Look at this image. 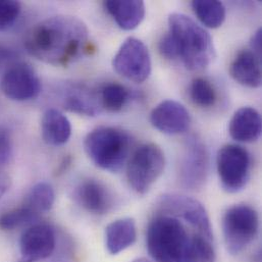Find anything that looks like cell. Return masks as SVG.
Returning a JSON list of instances; mask_svg holds the SVG:
<instances>
[{
	"label": "cell",
	"mask_w": 262,
	"mask_h": 262,
	"mask_svg": "<svg viewBox=\"0 0 262 262\" xmlns=\"http://www.w3.org/2000/svg\"><path fill=\"white\" fill-rule=\"evenodd\" d=\"M127 164L129 185L137 194L145 195L163 173L165 156L158 145L148 143L133 153Z\"/></svg>",
	"instance_id": "8992f818"
},
{
	"label": "cell",
	"mask_w": 262,
	"mask_h": 262,
	"mask_svg": "<svg viewBox=\"0 0 262 262\" xmlns=\"http://www.w3.org/2000/svg\"><path fill=\"white\" fill-rule=\"evenodd\" d=\"M216 167L224 190L229 193H237L243 190L249 181L250 154L240 145H225L217 153Z\"/></svg>",
	"instance_id": "52a82bcc"
},
{
	"label": "cell",
	"mask_w": 262,
	"mask_h": 262,
	"mask_svg": "<svg viewBox=\"0 0 262 262\" xmlns=\"http://www.w3.org/2000/svg\"><path fill=\"white\" fill-rule=\"evenodd\" d=\"M259 217L256 210L247 204L230 207L224 215L223 232L227 250L238 255L257 237Z\"/></svg>",
	"instance_id": "5b68a950"
},
{
	"label": "cell",
	"mask_w": 262,
	"mask_h": 262,
	"mask_svg": "<svg viewBox=\"0 0 262 262\" xmlns=\"http://www.w3.org/2000/svg\"><path fill=\"white\" fill-rule=\"evenodd\" d=\"M20 3L13 0H0V33L11 29L20 14Z\"/></svg>",
	"instance_id": "484cf974"
},
{
	"label": "cell",
	"mask_w": 262,
	"mask_h": 262,
	"mask_svg": "<svg viewBox=\"0 0 262 262\" xmlns=\"http://www.w3.org/2000/svg\"><path fill=\"white\" fill-rule=\"evenodd\" d=\"M168 25V33L178 45L179 57L185 67L190 71L207 68L215 57V49L209 33L184 13H171Z\"/></svg>",
	"instance_id": "3957f363"
},
{
	"label": "cell",
	"mask_w": 262,
	"mask_h": 262,
	"mask_svg": "<svg viewBox=\"0 0 262 262\" xmlns=\"http://www.w3.org/2000/svg\"><path fill=\"white\" fill-rule=\"evenodd\" d=\"M183 222L170 214L160 213L149 224L146 232L147 250L155 262H198L194 236Z\"/></svg>",
	"instance_id": "7a4b0ae2"
},
{
	"label": "cell",
	"mask_w": 262,
	"mask_h": 262,
	"mask_svg": "<svg viewBox=\"0 0 262 262\" xmlns=\"http://www.w3.org/2000/svg\"><path fill=\"white\" fill-rule=\"evenodd\" d=\"M103 5L118 26L126 31L136 29L146 13L145 3L140 0H110Z\"/></svg>",
	"instance_id": "ac0fdd59"
},
{
	"label": "cell",
	"mask_w": 262,
	"mask_h": 262,
	"mask_svg": "<svg viewBox=\"0 0 262 262\" xmlns=\"http://www.w3.org/2000/svg\"><path fill=\"white\" fill-rule=\"evenodd\" d=\"M39 214L23 205L11 209L0 215V229L3 231H13L23 227H30L39 220Z\"/></svg>",
	"instance_id": "cb8c5ba5"
},
{
	"label": "cell",
	"mask_w": 262,
	"mask_h": 262,
	"mask_svg": "<svg viewBox=\"0 0 262 262\" xmlns=\"http://www.w3.org/2000/svg\"><path fill=\"white\" fill-rule=\"evenodd\" d=\"M230 74L239 84L249 88L261 86V57L251 49H244L238 53L231 64Z\"/></svg>",
	"instance_id": "2e32d148"
},
{
	"label": "cell",
	"mask_w": 262,
	"mask_h": 262,
	"mask_svg": "<svg viewBox=\"0 0 262 262\" xmlns=\"http://www.w3.org/2000/svg\"><path fill=\"white\" fill-rule=\"evenodd\" d=\"M41 134L44 142L50 146L64 145L72 136L70 120L58 110H47L41 120Z\"/></svg>",
	"instance_id": "d6986e66"
},
{
	"label": "cell",
	"mask_w": 262,
	"mask_h": 262,
	"mask_svg": "<svg viewBox=\"0 0 262 262\" xmlns=\"http://www.w3.org/2000/svg\"><path fill=\"white\" fill-rule=\"evenodd\" d=\"M158 207L160 213L170 214L188 223L195 233L213 241L209 216L198 200L180 194H164L158 201Z\"/></svg>",
	"instance_id": "ba28073f"
},
{
	"label": "cell",
	"mask_w": 262,
	"mask_h": 262,
	"mask_svg": "<svg viewBox=\"0 0 262 262\" xmlns=\"http://www.w3.org/2000/svg\"><path fill=\"white\" fill-rule=\"evenodd\" d=\"M131 136L114 127H99L90 132L84 141V149L92 162L101 169L118 172L129 161Z\"/></svg>",
	"instance_id": "277c9868"
},
{
	"label": "cell",
	"mask_w": 262,
	"mask_h": 262,
	"mask_svg": "<svg viewBox=\"0 0 262 262\" xmlns=\"http://www.w3.org/2000/svg\"><path fill=\"white\" fill-rule=\"evenodd\" d=\"M191 6L199 20L210 29L220 28L226 19V7L216 0H194Z\"/></svg>",
	"instance_id": "44dd1931"
},
{
	"label": "cell",
	"mask_w": 262,
	"mask_h": 262,
	"mask_svg": "<svg viewBox=\"0 0 262 262\" xmlns=\"http://www.w3.org/2000/svg\"><path fill=\"white\" fill-rule=\"evenodd\" d=\"M262 30L258 29L251 38V50L259 57H261Z\"/></svg>",
	"instance_id": "f1b7e54d"
},
{
	"label": "cell",
	"mask_w": 262,
	"mask_h": 262,
	"mask_svg": "<svg viewBox=\"0 0 262 262\" xmlns=\"http://www.w3.org/2000/svg\"><path fill=\"white\" fill-rule=\"evenodd\" d=\"M12 155V140L9 131L0 126V166L4 165Z\"/></svg>",
	"instance_id": "4316f807"
},
{
	"label": "cell",
	"mask_w": 262,
	"mask_h": 262,
	"mask_svg": "<svg viewBox=\"0 0 262 262\" xmlns=\"http://www.w3.org/2000/svg\"><path fill=\"white\" fill-rule=\"evenodd\" d=\"M63 108L78 115L95 117L101 111L98 95L86 86L73 84L66 88L62 95Z\"/></svg>",
	"instance_id": "9a60e30c"
},
{
	"label": "cell",
	"mask_w": 262,
	"mask_h": 262,
	"mask_svg": "<svg viewBox=\"0 0 262 262\" xmlns=\"http://www.w3.org/2000/svg\"><path fill=\"white\" fill-rule=\"evenodd\" d=\"M13 56H14V53L11 49L0 44V66L11 60L13 58Z\"/></svg>",
	"instance_id": "4dcf8cb0"
},
{
	"label": "cell",
	"mask_w": 262,
	"mask_h": 262,
	"mask_svg": "<svg viewBox=\"0 0 262 262\" xmlns=\"http://www.w3.org/2000/svg\"><path fill=\"white\" fill-rule=\"evenodd\" d=\"M208 167L209 156L205 145L197 137L189 138L180 163L181 185L191 191L201 189L207 179Z\"/></svg>",
	"instance_id": "30bf717a"
},
{
	"label": "cell",
	"mask_w": 262,
	"mask_h": 262,
	"mask_svg": "<svg viewBox=\"0 0 262 262\" xmlns=\"http://www.w3.org/2000/svg\"><path fill=\"white\" fill-rule=\"evenodd\" d=\"M261 130L260 114L250 106L238 110L229 125L231 137L238 142L244 143H251L258 140Z\"/></svg>",
	"instance_id": "e0dca14e"
},
{
	"label": "cell",
	"mask_w": 262,
	"mask_h": 262,
	"mask_svg": "<svg viewBox=\"0 0 262 262\" xmlns=\"http://www.w3.org/2000/svg\"><path fill=\"white\" fill-rule=\"evenodd\" d=\"M27 52L52 66H68L78 59L89 43L86 24L73 15H55L33 26L25 36Z\"/></svg>",
	"instance_id": "6da1fadb"
},
{
	"label": "cell",
	"mask_w": 262,
	"mask_h": 262,
	"mask_svg": "<svg viewBox=\"0 0 262 262\" xmlns=\"http://www.w3.org/2000/svg\"><path fill=\"white\" fill-rule=\"evenodd\" d=\"M150 123L158 131L167 135H178L187 131L191 117L187 108L176 100H164L153 108Z\"/></svg>",
	"instance_id": "5bb4252c"
},
{
	"label": "cell",
	"mask_w": 262,
	"mask_h": 262,
	"mask_svg": "<svg viewBox=\"0 0 262 262\" xmlns=\"http://www.w3.org/2000/svg\"><path fill=\"white\" fill-rule=\"evenodd\" d=\"M17 262H29L27 261V260H25V259H23V258H19V260Z\"/></svg>",
	"instance_id": "d6a6232c"
},
{
	"label": "cell",
	"mask_w": 262,
	"mask_h": 262,
	"mask_svg": "<svg viewBox=\"0 0 262 262\" xmlns=\"http://www.w3.org/2000/svg\"><path fill=\"white\" fill-rule=\"evenodd\" d=\"M190 95L193 102L201 107L213 106L216 101V93L213 86L203 78L193 80Z\"/></svg>",
	"instance_id": "d4e9b609"
},
{
	"label": "cell",
	"mask_w": 262,
	"mask_h": 262,
	"mask_svg": "<svg viewBox=\"0 0 262 262\" xmlns=\"http://www.w3.org/2000/svg\"><path fill=\"white\" fill-rule=\"evenodd\" d=\"M133 262H150L149 260H147L146 258H138V259H135Z\"/></svg>",
	"instance_id": "1f68e13d"
},
{
	"label": "cell",
	"mask_w": 262,
	"mask_h": 262,
	"mask_svg": "<svg viewBox=\"0 0 262 262\" xmlns=\"http://www.w3.org/2000/svg\"><path fill=\"white\" fill-rule=\"evenodd\" d=\"M11 187V178L0 168V199L7 193Z\"/></svg>",
	"instance_id": "f546056e"
},
{
	"label": "cell",
	"mask_w": 262,
	"mask_h": 262,
	"mask_svg": "<svg viewBox=\"0 0 262 262\" xmlns=\"http://www.w3.org/2000/svg\"><path fill=\"white\" fill-rule=\"evenodd\" d=\"M77 203L86 211L103 215L115 206V197L111 190L101 182L87 179L77 185L74 191Z\"/></svg>",
	"instance_id": "4fadbf2b"
},
{
	"label": "cell",
	"mask_w": 262,
	"mask_h": 262,
	"mask_svg": "<svg viewBox=\"0 0 262 262\" xmlns=\"http://www.w3.org/2000/svg\"><path fill=\"white\" fill-rule=\"evenodd\" d=\"M56 246V235L52 227L45 224L30 226L19 240L20 258L37 262L50 257Z\"/></svg>",
	"instance_id": "7c38bea8"
},
{
	"label": "cell",
	"mask_w": 262,
	"mask_h": 262,
	"mask_svg": "<svg viewBox=\"0 0 262 262\" xmlns=\"http://www.w3.org/2000/svg\"><path fill=\"white\" fill-rule=\"evenodd\" d=\"M113 67L119 75L132 82H145L151 74V57L147 46L135 37L128 38L114 57Z\"/></svg>",
	"instance_id": "9c48e42d"
},
{
	"label": "cell",
	"mask_w": 262,
	"mask_h": 262,
	"mask_svg": "<svg viewBox=\"0 0 262 262\" xmlns=\"http://www.w3.org/2000/svg\"><path fill=\"white\" fill-rule=\"evenodd\" d=\"M54 202L55 193L53 187L46 182H40L32 187L25 199L24 205L40 215L51 210Z\"/></svg>",
	"instance_id": "7402d4cb"
},
{
	"label": "cell",
	"mask_w": 262,
	"mask_h": 262,
	"mask_svg": "<svg viewBox=\"0 0 262 262\" xmlns=\"http://www.w3.org/2000/svg\"><path fill=\"white\" fill-rule=\"evenodd\" d=\"M101 108L111 113H119L129 99V91L118 83L106 84L99 93Z\"/></svg>",
	"instance_id": "603a6c76"
},
{
	"label": "cell",
	"mask_w": 262,
	"mask_h": 262,
	"mask_svg": "<svg viewBox=\"0 0 262 262\" xmlns=\"http://www.w3.org/2000/svg\"><path fill=\"white\" fill-rule=\"evenodd\" d=\"M158 49L160 54L166 59H176L179 57L178 45L169 33H167L161 38L158 45Z\"/></svg>",
	"instance_id": "83f0119b"
},
{
	"label": "cell",
	"mask_w": 262,
	"mask_h": 262,
	"mask_svg": "<svg viewBox=\"0 0 262 262\" xmlns=\"http://www.w3.org/2000/svg\"><path fill=\"white\" fill-rule=\"evenodd\" d=\"M0 87L6 98L18 102L35 99L41 92V82L37 73L25 62L10 66L1 79Z\"/></svg>",
	"instance_id": "8fae6325"
},
{
	"label": "cell",
	"mask_w": 262,
	"mask_h": 262,
	"mask_svg": "<svg viewBox=\"0 0 262 262\" xmlns=\"http://www.w3.org/2000/svg\"><path fill=\"white\" fill-rule=\"evenodd\" d=\"M136 223L131 217L117 220L105 229V246L113 255H117L130 248L136 242Z\"/></svg>",
	"instance_id": "ffe728a7"
}]
</instances>
